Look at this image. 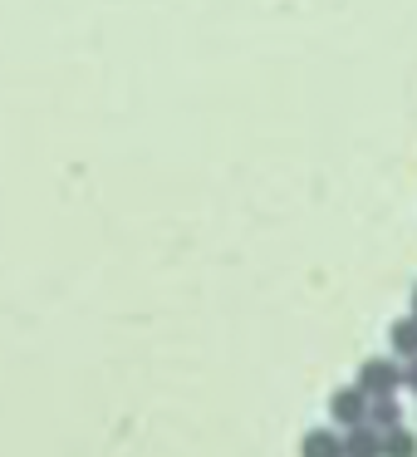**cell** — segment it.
Segmentation results:
<instances>
[{
    "label": "cell",
    "instance_id": "obj_1",
    "mask_svg": "<svg viewBox=\"0 0 417 457\" xmlns=\"http://www.w3.org/2000/svg\"><path fill=\"white\" fill-rule=\"evenodd\" d=\"M397 349H403V354H417V325H397Z\"/></svg>",
    "mask_w": 417,
    "mask_h": 457
},
{
    "label": "cell",
    "instance_id": "obj_2",
    "mask_svg": "<svg viewBox=\"0 0 417 457\" xmlns=\"http://www.w3.org/2000/svg\"><path fill=\"white\" fill-rule=\"evenodd\" d=\"M393 369H388V364H373V369H368V384H378V388H393Z\"/></svg>",
    "mask_w": 417,
    "mask_h": 457
},
{
    "label": "cell",
    "instance_id": "obj_3",
    "mask_svg": "<svg viewBox=\"0 0 417 457\" xmlns=\"http://www.w3.org/2000/svg\"><path fill=\"white\" fill-rule=\"evenodd\" d=\"M407 384H413V388H417V364H413V369H407Z\"/></svg>",
    "mask_w": 417,
    "mask_h": 457
}]
</instances>
